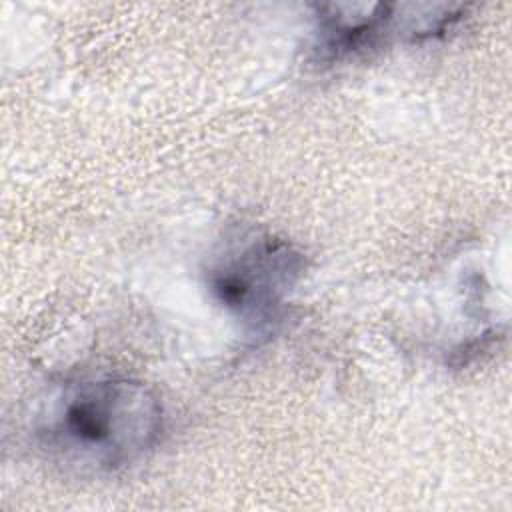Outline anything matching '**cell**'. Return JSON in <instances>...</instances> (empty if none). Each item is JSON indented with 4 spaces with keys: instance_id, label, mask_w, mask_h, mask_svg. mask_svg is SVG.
I'll list each match as a JSON object with an SVG mask.
<instances>
[{
    "instance_id": "obj_1",
    "label": "cell",
    "mask_w": 512,
    "mask_h": 512,
    "mask_svg": "<svg viewBox=\"0 0 512 512\" xmlns=\"http://www.w3.org/2000/svg\"><path fill=\"white\" fill-rule=\"evenodd\" d=\"M162 430V404L144 382L100 376L64 388L38 436L56 460L82 472L108 474L152 452Z\"/></svg>"
},
{
    "instance_id": "obj_3",
    "label": "cell",
    "mask_w": 512,
    "mask_h": 512,
    "mask_svg": "<svg viewBox=\"0 0 512 512\" xmlns=\"http://www.w3.org/2000/svg\"><path fill=\"white\" fill-rule=\"evenodd\" d=\"M394 4H320L316 6V52L338 60L374 46L392 28Z\"/></svg>"
},
{
    "instance_id": "obj_2",
    "label": "cell",
    "mask_w": 512,
    "mask_h": 512,
    "mask_svg": "<svg viewBox=\"0 0 512 512\" xmlns=\"http://www.w3.org/2000/svg\"><path fill=\"white\" fill-rule=\"evenodd\" d=\"M306 270L304 254L274 234H252L228 246L208 268V288L254 342L270 338L286 316Z\"/></svg>"
}]
</instances>
